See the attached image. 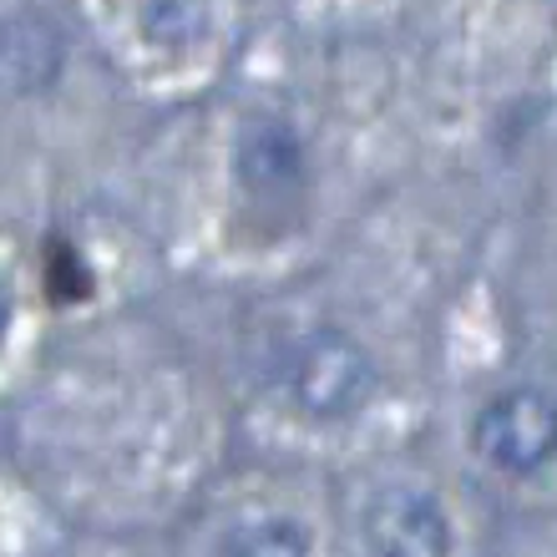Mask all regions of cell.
I'll use <instances>...</instances> for the list:
<instances>
[{"instance_id":"obj_3","label":"cell","mask_w":557,"mask_h":557,"mask_svg":"<svg viewBox=\"0 0 557 557\" xmlns=\"http://www.w3.org/2000/svg\"><path fill=\"white\" fill-rule=\"evenodd\" d=\"M370 557H451V522L421 486H381L366 507Z\"/></svg>"},{"instance_id":"obj_8","label":"cell","mask_w":557,"mask_h":557,"mask_svg":"<svg viewBox=\"0 0 557 557\" xmlns=\"http://www.w3.org/2000/svg\"><path fill=\"white\" fill-rule=\"evenodd\" d=\"M51 289H57V299H87L91 294V274L76 249H61L51 259Z\"/></svg>"},{"instance_id":"obj_1","label":"cell","mask_w":557,"mask_h":557,"mask_svg":"<svg viewBox=\"0 0 557 557\" xmlns=\"http://www.w3.org/2000/svg\"><path fill=\"white\" fill-rule=\"evenodd\" d=\"M289 385L305 416H314V421H345V416L370 406L375 385H381V370H375V355L355 335L320 330V335L305 339V350L294 355Z\"/></svg>"},{"instance_id":"obj_6","label":"cell","mask_w":557,"mask_h":557,"mask_svg":"<svg viewBox=\"0 0 557 557\" xmlns=\"http://www.w3.org/2000/svg\"><path fill=\"white\" fill-rule=\"evenodd\" d=\"M219 557H309V528L299 517H253L223 537Z\"/></svg>"},{"instance_id":"obj_2","label":"cell","mask_w":557,"mask_h":557,"mask_svg":"<svg viewBox=\"0 0 557 557\" xmlns=\"http://www.w3.org/2000/svg\"><path fill=\"white\" fill-rule=\"evenodd\" d=\"M476 451L507 476H532L557 461V391L547 385H512L482 406L471 425Z\"/></svg>"},{"instance_id":"obj_7","label":"cell","mask_w":557,"mask_h":557,"mask_svg":"<svg viewBox=\"0 0 557 557\" xmlns=\"http://www.w3.org/2000/svg\"><path fill=\"white\" fill-rule=\"evenodd\" d=\"M208 30V11L203 0H147L143 11V36L162 51H188L203 41Z\"/></svg>"},{"instance_id":"obj_9","label":"cell","mask_w":557,"mask_h":557,"mask_svg":"<svg viewBox=\"0 0 557 557\" xmlns=\"http://www.w3.org/2000/svg\"><path fill=\"white\" fill-rule=\"evenodd\" d=\"M5 330H11V289L0 284V339H5Z\"/></svg>"},{"instance_id":"obj_4","label":"cell","mask_w":557,"mask_h":557,"mask_svg":"<svg viewBox=\"0 0 557 557\" xmlns=\"http://www.w3.org/2000/svg\"><path fill=\"white\" fill-rule=\"evenodd\" d=\"M234 173L249 198H289L309 177L305 137L284 117H253L234 143Z\"/></svg>"},{"instance_id":"obj_5","label":"cell","mask_w":557,"mask_h":557,"mask_svg":"<svg viewBox=\"0 0 557 557\" xmlns=\"http://www.w3.org/2000/svg\"><path fill=\"white\" fill-rule=\"evenodd\" d=\"M66 41L46 15H11L0 21V87L15 97L46 91L61 76Z\"/></svg>"}]
</instances>
